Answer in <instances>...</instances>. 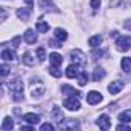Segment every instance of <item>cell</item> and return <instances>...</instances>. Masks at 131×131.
Returning <instances> with one entry per match:
<instances>
[{"instance_id": "obj_1", "label": "cell", "mask_w": 131, "mask_h": 131, "mask_svg": "<svg viewBox=\"0 0 131 131\" xmlns=\"http://www.w3.org/2000/svg\"><path fill=\"white\" fill-rule=\"evenodd\" d=\"M8 86H9V90H11V93H13V99H14V100H22V99H23V82H22L19 77L9 80Z\"/></svg>"}, {"instance_id": "obj_2", "label": "cell", "mask_w": 131, "mask_h": 131, "mask_svg": "<svg viewBox=\"0 0 131 131\" xmlns=\"http://www.w3.org/2000/svg\"><path fill=\"white\" fill-rule=\"evenodd\" d=\"M116 48L119 51H128L131 49V37L129 36H120L117 40H116Z\"/></svg>"}, {"instance_id": "obj_3", "label": "cell", "mask_w": 131, "mask_h": 131, "mask_svg": "<svg viewBox=\"0 0 131 131\" xmlns=\"http://www.w3.org/2000/svg\"><path fill=\"white\" fill-rule=\"evenodd\" d=\"M71 60L76 63V65H79V67H86V56L80 51V49H74V51H71Z\"/></svg>"}, {"instance_id": "obj_4", "label": "cell", "mask_w": 131, "mask_h": 131, "mask_svg": "<svg viewBox=\"0 0 131 131\" xmlns=\"http://www.w3.org/2000/svg\"><path fill=\"white\" fill-rule=\"evenodd\" d=\"M63 106H67L70 111H77V110H80L79 97H76V96H70L68 99H65V100H63Z\"/></svg>"}, {"instance_id": "obj_5", "label": "cell", "mask_w": 131, "mask_h": 131, "mask_svg": "<svg viewBox=\"0 0 131 131\" xmlns=\"http://www.w3.org/2000/svg\"><path fill=\"white\" fill-rule=\"evenodd\" d=\"M86 102H88L90 105H97V103L102 102V94L97 93V91H90V93L86 94Z\"/></svg>"}, {"instance_id": "obj_6", "label": "cell", "mask_w": 131, "mask_h": 131, "mask_svg": "<svg viewBox=\"0 0 131 131\" xmlns=\"http://www.w3.org/2000/svg\"><path fill=\"white\" fill-rule=\"evenodd\" d=\"M96 123H97L99 128H102V129H110V128H111V119H110L108 114H102V116H99V119H97Z\"/></svg>"}, {"instance_id": "obj_7", "label": "cell", "mask_w": 131, "mask_h": 131, "mask_svg": "<svg viewBox=\"0 0 131 131\" xmlns=\"http://www.w3.org/2000/svg\"><path fill=\"white\" fill-rule=\"evenodd\" d=\"M80 68L82 67H79V65H70V67L67 68V77L68 79H74V77H79V74H80Z\"/></svg>"}, {"instance_id": "obj_8", "label": "cell", "mask_w": 131, "mask_h": 131, "mask_svg": "<svg viewBox=\"0 0 131 131\" xmlns=\"http://www.w3.org/2000/svg\"><path fill=\"white\" fill-rule=\"evenodd\" d=\"M122 90H123V82H120V80L111 82V83L108 85V91H110L111 94H117V93H120Z\"/></svg>"}, {"instance_id": "obj_9", "label": "cell", "mask_w": 131, "mask_h": 131, "mask_svg": "<svg viewBox=\"0 0 131 131\" xmlns=\"http://www.w3.org/2000/svg\"><path fill=\"white\" fill-rule=\"evenodd\" d=\"M25 42L28 45H34L37 42V32H34L32 29H26L25 31Z\"/></svg>"}, {"instance_id": "obj_10", "label": "cell", "mask_w": 131, "mask_h": 131, "mask_svg": "<svg viewBox=\"0 0 131 131\" xmlns=\"http://www.w3.org/2000/svg\"><path fill=\"white\" fill-rule=\"evenodd\" d=\"M23 119H25V122L29 123V125H36V123L40 122V116H39V114H34V113H26V114L23 116Z\"/></svg>"}, {"instance_id": "obj_11", "label": "cell", "mask_w": 131, "mask_h": 131, "mask_svg": "<svg viewBox=\"0 0 131 131\" xmlns=\"http://www.w3.org/2000/svg\"><path fill=\"white\" fill-rule=\"evenodd\" d=\"M17 17L20 20H25L26 22L31 17V8H19L17 9Z\"/></svg>"}, {"instance_id": "obj_12", "label": "cell", "mask_w": 131, "mask_h": 131, "mask_svg": "<svg viewBox=\"0 0 131 131\" xmlns=\"http://www.w3.org/2000/svg\"><path fill=\"white\" fill-rule=\"evenodd\" d=\"M51 114H52V119H54L56 122H59V125H60V123L63 122V119H65V117H63V113H62V110H60L59 106H54L52 111H51Z\"/></svg>"}, {"instance_id": "obj_13", "label": "cell", "mask_w": 131, "mask_h": 131, "mask_svg": "<svg viewBox=\"0 0 131 131\" xmlns=\"http://www.w3.org/2000/svg\"><path fill=\"white\" fill-rule=\"evenodd\" d=\"M22 60H23V63H25V65H28V67H34L36 62H37V59H36L31 52H25V54H23V57H22Z\"/></svg>"}, {"instance_id": "obj_14", "label": "cell", "mask_w": 131, "mask_h": 131, "mask_svg": "<svg viewBox=\"0 0 131 131\" xmlns=\"http://www.w3.org/2000/svg\"><path fill=\"white\" fill-rule=\"evenodd\" d=\"M49 62H51V65L59 67V65L63 63V57H62L60 54H57V52H52V54H49Z\"/></svg>"}, {"instance_id": "obj_15", "label": "cell", "mask_w": 131, "mask_h": 131, "mask_svg": "<svg viewBox=\"0 0 131 131\" xmlns=\"http://www.w3.org/2000/svg\"><path fill=\"white\" fill-rule=\"evenodd\" d=\"M60 128H63V129L73 128V129H74V128H79V123H77L74 119H73V120H65V119H63V122L60 123Z\"/></svg>"}, {"instance_id": "obj_16", "label": "cell", "mask_w": 131, "mask_h": 131, "mask_svg": "<svg viewBox=\"0 0 131 131\" xmlns=\"http://www.w3.org/2000/svg\"><path fill=\"white\" fill-rule=\"evenodd\" d=\"M105 70L103 68H100V67H97L96 70H94V73H93V80L94 82H99V80H102L103 77H105Z\"/></svg>"}, {"instance_id": "obj_17", "label": "cell", "mask_w": 131, "mask_h": 131, "mask_svg": "<svg viewBox=\"0 0 131 131\" xmlns=\"http://www.w3.org/2000/svg\"><path fill=\"white\" fill-rule=\"evenodd\" d=\"M120 67H122V70L125 71V73H131V57H123L122 59V62H120Z\"/></svg>"}, {"instance_id": "obj_18", "label": "cell", "mask_w": 131, "mask_h": 131, "mask_svg": "<svg viewBox=\"0 0 131 131\" xmlns=\"http://www.w3.org/2000/svg\"><path fill=\"white\" fill-rule=\"evenodd\" d=\"M54 36H56V39H59L60 42H63V40H67L68 32L65 31V29H62V28H56L54 29Z\"/></svg>"}, {"instance_id": "obj_19", "label": "cell", "mask_w": 131, "mask_h": 131, "mask_svg": "<svg viewBox=\"0 0 131 131\" xmlns=\"http://www.w3.org/2000/svg\"><path fill=\"white\" fill-rule=\"evenodd\" d=\"M2 131H6V129H13L14 128V122H13V119L11 117H5L3 119V122H2Z\"/></svg>"}, {"instance_id": "obj_20", "label": "cell", "mask_w": 131, "mask_h": 131, "mask_svg": "<svg viewBox=\"0 0 131 131\" xmlns=\"http://www.w3.org/2000/svg\"><path fill=\"white\" fill-rule=\"evenodd\" d=\"M36 29H37V32H46V31L49 29V25H48L45 20H37Z\"/></svg>"}, {"instance_id": "obj_21", "label": "cell", "mask_w": 131, "mask_h": 131, "mask_svg": "<svg viewBox=\"0 0 131 131\" xmlns=\"http://www.w3.org/2000/svg\"><path fill=\"white\" fill-rule=\"evenodd\" d=\"M88 43H90V46H93V48H97V46L102 43V36H100V34H96V36H93V37L88 40Z\"/></svg>"}, {"instance_id": "obj_22", "label": "cell", "mask_w": 131, "mask_h": 131, "mask_svg": "<svg viewBox=\"0 0 131 131\" xmlns=\"http://www.w3.org/2000/svg\"><path fill=\"white\" fill-rule=\"evenodd\" d=\"M2 59L3 60H16V52L13 49H3L2 51Z\"/></svg>"}, {"instance_id": "obj_23", "label": "cell", "mask_w": 131, "mask_h": 131, "mask_svg": "<svg viewBox=\"0 0 131 131\" xmlns=\"http://www.w3.org/2000/svg\"><path fill=\"white\" fill-rule=\"evenodd\" d=\"M62 93H68L70 96H76V97H79V96H80V93H79L77 90L71 88L70 85H63V86H62Z\"/></svg>"}, {"instance_id": "obj_24", "label": "cell", "mask_w": 131, "mask_h": 131, "mask_svg": "<svg viewBox=\"0 0 131 131\" xmlns=\"http://www.w3.org/2000/svg\"><path fill=\"white\" fill-rule=\"evenodd\" d=\"M119 120L120 122H131V110H126V111H123V113H120L119 114Z\"/></svg>"}, {"instance_id": "obj_25", "label": "cell", "mask_w": 131, "mask_h": 131, "mask_svg": "<svg viewBox=\"0 0 131 131\" xmlns=\"http://www.w3.org/2000/svg\"><path fill=\"white\" fill-rule=\"evenodd\" d=\"M79 85L80 86H85L86 83H88V74H86V71H80V74H79Z\"/></svg>"}, {"instance_id": "obj_26", "label": "cell", "mask_w": 131, "mask_h": 131, "mask_svg": "<svg viewBox=\"0 0 131 131\" xmlns=\"http://www.w3.org/2000/svg\"><path fill=\"white\" fill-rule=\"evenodd\" d=\"M48 71H49V74L54 76V77H60V76H62V71L59 70V67H56V65H52V67H51Z\"/></svg>"}, {"instance_id": "obj_27", "label": "cell", "mask_w": 131, "mask_h": 131, "mask_svg": "<svg viewBox=\"0 0 131 131\" xmlns=\"http://www.w3.org/2000/svg\"><path fill=\"white\" fill-rule=\"evenodd\" d=\"M36 56L39 57V62H43V60L46 59V52H45V48H39V49H37V52H36Z\"/></svg>"}, {"instance_id": "obj_28", "label": "cell", "mask_w": 131, "mask_h": 131, "mask_svg": "<svg viewBox=\"0 0 131 131\" xmlns=\"http://www.w3.org/2000/svg\"><path fill=\"white\" fill-rule=\"evenodd\" d=\"M116 129H117V131H129L131 128L126 125V122H122L120 125H117V126H116Z\"/></svg>"}, {"instance_id": "obj_29", "label": "cell", "mask_w": 131, "mask_h": 131, "mask_svg": "<svg viewBox=\"0 0 131 131\" xmlns=\"http://www.w3.org/2000/svg\"><path fill=\"white\" fill-rule=\"evenodd\" d=\"M0 74H2L3 77L9 74V67L8 65H2V67H0Z\"/></svg>"}, {"instance_id": "obj_30", "label": "cell", "mask_w": 131, "mask_h": 131, "mask_svg": "<svg viewBox=\"0 0 131 131\" xmlns=\"http://www.w3.org/2000/svg\"><path fill=\"white\" fill-rule=\"evenodd\" d=\"M54 129V125L52 123H43L40 126V131H52Z\"/></svg>"}, {"instance_id": "obj_31", "label": "cell", "mask_w": 131, "mask_h": 131, "mask_svg": "<svg viewBox=\"0 0 131 131\" xmlns=\"http://www.w3.org/2000/svg\"><path fill=\"white\" fill-rule=\"evenodd\" d=\"M60 43H62V42H60L59 39H57V40H49V46H52V48H59V46H62Z\"/></svg>"}, {"instance_id": "obj_32", "label": "cell", "mask_w": 131, "mask_h": 131, "mask_svg": "<svg viewBox=\"0 0 131 131\" xmlns=\"http://www.w3.org/2000/svg\"><path fill=\"white\" fill-rule=\"evenodd\" d=\"M100 6V0H91V8L93 9H99Z\"/></svg>"}, {"instance_id": "obj_33", "label": "cell", "mask_w": 131, "mask_h": 131, "mask_svg": "<svg viewBox=\"0 0 131 131\" xmlns=\"http://www.w3.org/2000/svg\"><path fill=\"white\" fill-rule=\"evenodd\" d=\"M11 43H13V46H14V48H17V46H19V43H20V37H19V36H17V37H14Z\"/></svg>"}, {"instance_id": "obj_34", "label": "cell", "mask_w": 131, "mask_h": 131, "mask_svg": "<svg viewBox=\"0 0 131 131\" xmlns=\"http://www.w3.org/2000/svg\"><path fill=\"white\" fill-rule=\"evenodd\" d=\"M22 131H34V128H32V125H31V126H25V125H23V126H22Z\"/></svg>"}, {"instance_id": "obj_35", "label": "cell", "mask_w": 131, "mask_h": 131, "mask_svg": "<svg viewBox=\"0 0 131 131\" xmlns=\"http://www.w3.org/2000/svg\"><path fill=\"white\" fill-rule=\"evenodd\" d=\"M25 3L28 5V8H32L34 6V0H25Z\"/></svg>"}, {"instance_id": "obj_36", "label": "cell", "mask_w": 131, "mask_h": 131, "mask_svg": "<svg viewBox=\"0 0 131 131\" xmlns=\"http://www.w3.org/2000/svg\"><path fill=\"white\" fill-rule=\"evenodd\" d=\"M102 54H103V51H99V52H97V51H94V52H93V56H94L96 59H97V57H100Z\"/></svg>"}, {"instance_id": "obj_37", "label": "cell", "mask_w": 131, "mask_h": 131, "mask_svg": "<svg viewBox=\"0 0 131 131\" xmlns=\"http://www.w3.org/2000/svg\"><path fill=\"white\" fill-rule=\"evenodd\" d=\"M5 17H6V13H5V9L2 8V20H5Z\"/></svg>"}]
</instances>
